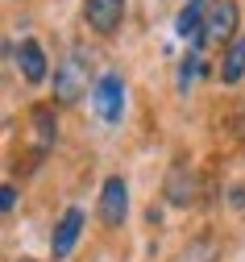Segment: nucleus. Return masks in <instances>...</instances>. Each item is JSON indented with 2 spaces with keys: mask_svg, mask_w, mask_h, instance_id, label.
Returning a JSON list of instances; mask_svg holds the SVG:
<instances>
[{
  "mask_svg": "<svg viewBox=\"0 0 245 262\" xmlns=\"http://www.w3.org/2000/svg\"><path fill=\"white\" fill-rule=\"evenodd\" d=\"M83 92H96L92 54H83V46H71L54 67V104H79Z\"/></svg>",
  "mask_w": 245,
  "mask_h": 262,
  "instance_id": "f257e3e1",
  "label": "nucleus"
},
{
  "mask_svg": "<svg viewBox=\"0 0 245 262\" xmlns=\"http://www.w3.org/2000/svg\"><path fill=\"white\" fill-rule=\"evenodd\" d=\"M241 38V5L237 0H212L204 17V34L199 46H229Z\"/></svg>",
  "mask_w": 245,
  "mask_h": 262,
  "instance_id": "f03ea898",
  "label": "nucleus"
},
{
  "mask_svg": "<svg viewBox=\"0 0 245 262\" xmlns=\"http://www.w3.org/2000/svg\"><path fill=\"white\" fill-rule=\"evenodd\" d=\"M92 104L100 113L104 125H121V113H125V79L117 71H104L96 79V92H92Z\"/></svg>",
  "mask_w": 245,
  "mask_h": 262,
  "instance_id": "7ed1b4c3",
  "label": "nucleus"
},
{
  "mask_svg": "<svg viewBox=\"0 0 245 262\" xmlns=\"http://www.w3.org/2000/svg\"><path fill=\"white\" fill-rule=\"evenodd\" d=\"M125 9L129 0H83V25L96 38H113L125 25Z\"/></svg>",
  "mask_w": 245,
  "mask_h": 262,
  "instance_id": "20e7f679",
  "label": "nucleus"
},
{
  "mask_svg": "<svg viewBox=\"0 0 245 262\" xmlns=\"http://www.w3.org/2000/svg\"><path fill=\"white\" fill-rule=\"evenodd\" d=\"M125 216H129V183L121 175H108L100 187V221L108 229H121Z\"/></svg>",
  "mask_w": 245,
  "mask_h": 262,
  "instance_id": "39448f33",
  "label": "nucleus"
},
{
  "mask_svg": "<svg viewBox=\"0 0 245 262\" xmlns=\"http://www.w3.org/2000/svg\"><path fill=\"white\" fill-rule=\"evenodd\" d=\"M195 191H199L195 171L187 167V162H174V167L166 171V183H162L166 204H170V208H187V204H195Z\"/></svg>",
  "mask_w": 245,
  "mask_h": 262,
  "instance_id": "423d86ee",
  "label": "nucleus"
},
{
  "mask_svg": "<svg viewBox=\"0 0 245 262\" xmlns=\"http://www.w3.org/2000/svg\"><path fill=\"white\" fill-rule=\"evenodd\" d=\"M13 62L25 83H46V75H50V62H46V50L38 38H21V46H13Z\"/></svg>",
  "mask_w": 245,
  "mask_h": 262,
  "instance_id": "0eeeda50",
  "label": "nucleus"
},
{
  "mask_svg": "<svg viewBox=\"0 0 245 262\" xmlns=\"http://www.w3.org/2000/svg\"><path fill=\"white\" fill-rule=\"evenodd\" d=\"M83 208H66L62 216H58V225H54V233H50V258L54 262H62V258H71V250H75V242H79V233H83Z\"/></svg>",
  "mask_w": 245,
  "mask_h": 262,
  "instance_id": "6e6552de",
  "label": "nucleus"
},
{
  "mask_svg": "<svg viewBox=\"0 0 245 262\" xmlns=\"http://www.w3.org/2000/svg\"><path fill=\"white\" fill-rule=\"evenodd\" d=\"M29 125H33L38 154H46V150L58 142V113H54V100H50V104H33V108H29Z\"/></svg>",
  "mask_w": 245,
  "mask_h": 262,
  "instance_id": "1a4fd4ad",
  "label": "nucleus"
},
{
  "mask_svg": "<svg viewBox=\"0 0 245 262\" xmlns=\"http://www.w3.org/2000/svg\"><path fill=\"white\" fill-rule=\"evenodd\" d=\"M208 5H212V0H187V5L174 13V34H179L183 42H199V34H204V17H208Z\"/></svg>",
  "mask_w": 245,
  "mask_h": 262,
  "instance_id": "9d476101",
  "label": "nucleus"
},
{
  "mask_svg": "<svg viewBox=\"0 0 245 262\" xmlns=\"http://www.w3.org/2000/svg\"><path fill=\"white\" fill-rule=\"evenodd\" d=\"M241 75H245V34L229 42L220 54V83H241Z\"/></svg>",
  "mask_w": 245,
  "mask_h": 262,
  "instance_id": "9b49d317",
  "label": "nucleus"
},
{
  "mask_svg": "<svg viewBox=\"0 0 245 262\" xmlns=\"http://www.w3.org/2000/svg\"><path fill=\"white\" fill-rule=\"evenodd\" d=\"M195 75H199V50H187L183 62H179V92H187Z\"/></svg>",
  "mask_w": 245,
  "mask_h": 262,
  "instance_id": "f8f14e48",
  "label": "nucleus"
},
{
  "mask_svg": "<svg viewBox=\"0 0 245 262\" xmlns=\"http://www.w3.org/2000/svg\"><path fill=\"white\" fill-rule=\"evenodd\" d=\"M0 208H5V212H13V208H17V187H13V183L0 187Z\"/></svg>",
  "mask_w": 245,
  "mask_h": 262,
  "instance_id": "ddd939ff",
  "label": "nucleus"
},
{
  "mask_svg": "<svg viewBox=\"0 0 245 262\" xmlns=\"http://www.w3.org/2000/svg\"><path fill=\"white\" fill-rule=\"evenodd\" d=\"M17 262H38V258H17Z\"/></svg>",
  "mask_w": 245,
  "mask_h": 262,
  "instance_id": "4468645a",
  "label": "nucleus"
}]
</instances>
